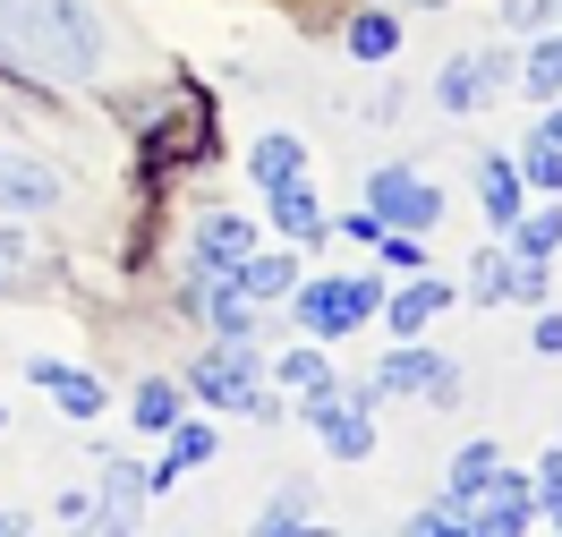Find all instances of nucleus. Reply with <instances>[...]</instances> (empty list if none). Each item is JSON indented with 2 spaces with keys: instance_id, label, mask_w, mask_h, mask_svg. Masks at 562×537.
<instances>
[{
  "instance_id": "f257e3e1",
  "label": "nucleus",
  "mask_w": 562,
  "mask_h": 537,
  "mask_svg": "<svg viewBox=\"0 0 562 537\" xmlns=\"http://www.w3.org/2000/svg\"><path fill=\"white\" fill-rule=\"evenodd\" d=\"M103 60V26L86 0H0V69L26 86H86Z\"/></svg>"
},
{
  "instance_id": "f03ea898",
  "label": "nucleus",
  "mask_w": 562,
  "mask_h": 537,
  "mask_svg": "<svg viewBox=\"0 0 562 537\" xmlns=\"http://www.w3.org/2000/svg\"><path fill=\"white\" fill-rule=\"evenodd\" d=\"M375 307H384V290L358 282V273H333V282H307V290H299V316H307V333H324V342H333V333H358Z\"/></svg>"
},
{
  "instance_id": "7ed1b4c3",
  "label": "nucleus",
  "mask_w": 562,
  "mask_h": 537,
  "mask_svg": "<svg viewBox=\"0 0 562 537\" xmlns=\"http://www.w3.org/2000/svg\"><path fill=\"white\" fill-rule=\"evenodd\" d=\"M367 214L384 222V231H435V222H443V197H435L418 171H401V163H392V171L367 179Z\"/></svg>"
},
{
  "instance_id": "20e7f679",
  "label": "nucleus",
  "mask_w": 562,
  "mask_h": 537,
  "mask_svg": "<svg viewBox=\"0 0 562 537\" xmlns=\"http://www.w3.org/2000/svg\"><path fill=\"white\" fill-rule=\"evenodd\" d=\"M307 427L324 435V452H333V461H367V452H375V427H367V393H333V384H316V393H307Z\"/></svg>"
},
{
  "instance_id": "39448f33",
  "label": "nucleus",
  "mask_w": 562,
  "mask_h": 537,
  "mask_svg": "<svg viewBox=\"0 0 562 537\" xmlns=\"http://www.w3.org/2000/svg\"><path fill=\"white\" fill-rule=\"evenodd\" d=\"M384 393L452 401V393H460V367H452V358H435V350H418V342H401V350L384 358V376H375V384H367V401H384Z\"/></svg>"
},
{
  "instance_id": "423d86ee",
  "label": "nucleus",
  "mask_w": 562,
  "mask_h": 537,
  "mask_svg": "<svg viewBox=\"0 0 562 537\" xmlns=\"http://www.w3.org/2000/svg\"><path fill=\"white\" fill-rule=\"evenodd\" d=\"M188 384H196V401H213V410H256V418L273 410V401L256 393V350H247V342H231L222 358H205Z\"/></svg>"
},
{
  "instance_id": "0eeeda50",
  "label": "nucleus",
  "mask_w": 562,
  "mask_h": 537,
  "mask_svg": "<svg viewBox=\"0 0 562 537\" xmlns=\"http://www.w3.org/2000/svg\"><path fill=\"white\" fill-rule=\"evenodd\" d=\"M537 521V486H528L520 469H494L486 486L469 495V529H486V537H512Z\"/></svg>"
},
{
  "instance_id": "6e6552de",
  "label": "nucleus",
  "mask_w": 562,
  "mask_h": 537,
  "mask_svg": "<svg viewBox=\"0 0 562 537\" xmlns=\"http://www.w3.org/2000/svg\"><path fill=\"white\" fill-rule=\"evenodd\" d=\"M469 290L486 299V307H503V299H546V256H503V248H486L477 265H469Z\"/></svg>"
},
{
  "instance_id": "1a4fd4ad",
  "label": "nucleus",
  "mask_w": 562,
  "mask_h": 537,
  "mask_svg": "<svg viewBox=\"0 0 562 537\" xmlns=\"http://www.w3.org/2000/svg\"><path fill=\"white\" fill-rule=\"evenodd\" d=\"M52 205H60V179L43 171L35 154L0 145V214H52Z\"/></svg>"
},
{
  "instance_id": "9d476101",
  "label": "nucleus",
  "mask_w": 562,
  "mask_h": 537,
  "mask_svg": "<svg viewBox=\"0 0 562 537\" xmlns=\"http://www.w3.org/2000/svg\"><path fill=\"white\" fill-rule=\"evenodd\" d=\"M247 256H256V222H239V214L196 222V273H239Z\"/></svg>"
},
{
  "instance_id": "9b49d317",
  "label": "nucleus",
  "mask_w": 562,
  "mask_h": 537,
  "mask_svg": "<svg viewBox=\"0 0 562 537\" xmlns=\"http://www.w3.org/2000/svg\"><path fill=\"white\" fill-rule=\"evenodd\" d=\"M494 77H503V60H494V52H460L452 69H443V86H435V103L443 111H477L494 94Z\"/></svg>"
},
{
  "instance_id": "f8f14e48",
  "label": "nucleus",
  "mask_w": 562,
  "mask_h": 537,
  "mask_svg": "<svg viewBox=\"0 0 562 537\" xmlns=\"http://www.w3.org/2000/svg\"><path fill=\"white\" fill-rule=\"evenodd\" d=\"M247 171H256V188H290V179H307V145L299 137H256Z\"/></svg>"
},
{
  "instance_id": "ddd939ff",
  "label": "nucleus",
  "mask_w": 562,
  "mask_h": 537,
  "mask_svg": "<svg viewBox=\"0 0 562 537\" xmlns=\"http://www.w3.org/2000/svg\"><path fill=\"white\" fill-rule=\"evenodd\" d=\"M35 384L60 401V410H77V418H94V410H103V384H94V376H69L60 358H35Z\"/></svg>"
},
{
  "instance_id": "4468645a",
  "label": "nucleus",
  "mask_w": 562,
  "mask_h": 537,
  "mask_svg": "<svg viewBox=\"0 0 562 537\" xmlns=\"http://www.w3.org/2000/svg\"><path fill=\"white\" fill-rule=\"evenodd\" d=\"M273 222H281V231H290V239H324V231H333L307 179H290V188H273Z\"/></svg>"
},
{
  "instance_id": "2eb2a0df",
  "label": "nucleus",
  "mask_w": 562,
  "mask_h": 537,
  "mask_svg": "<svg viewBox=\"0 0 562 537\" xmlns=\"http://www.w3.org/2000/svg\"><path fill=\"white\" fill-rule=\"evenodd\" d=\"M231 282H239L256 307H273V299H290V290H299V265H290V256H247Z\"/></svg>"
},
{
  "instance_id": "dca6fc26",
  "label": "nucleus",
  "mask_w": 562,
  "mask_h": 537,
  "mask_svg": "<svg viewBox=\"0 0 562 537\" xmlns=\"http://www.w3.org/2000/svg\"><path fill=\"white\" fill-rule=\"evenodd\" d=\"M443 299H452V290H443V282H426V273H418V282H409V290H392V299H384V316H392V333L409 342V333H418V324L435 316Z\"/></svg>"
},
{
  "instance_id": "f3484780",
  "label": "nucleus",
  "mask_w": 562,
  "mask_h": 537,
  "mask_svg": "<svg viewBox=\"0 0 562 537\" xmlns=\"http://www.w3.org/2000/svg\"><path fill=\"white\" fill-rule=\"evenodd\" d=\"M477 188H486V214L512 231V214H520V171H512L503 154H486V163H477Z\"/></svg>"
},
{
  "instance_id": "a211bd4d",
  "label": "nucleus",
  "mask_w": 562,
  "mask_h": 537,
  "mask_svg": "<svg viewBox=\"0 0 562 537\" xmlns=\"http://www.w3.org/2000/svg\"><path fill=\"white\" fill-rule=\"evenodd\" d=\"M494 469H503V452H494V444H460V452H452V503H460V512H469V495L486 486Z\"/></svg>"
},
{
  "instance_id": "6ab92c4d",
  "label": "nucleus",
  "mask_w": 562,
  "mask_h": 537,
  "mask_svg": "<svg viewBox=\"0 0 562 537\" xmlns=\"http://www.w3.org/2000/svg\"><path fill=\"white\" fill-rule=\"evenodd\" d=\"M512 248H520V256H554V248H562V205L512 214Z\"/></svg>"
},
{
  "instance_id": "aec40b11",
  "label": "nucleus",
  "mask_w": 562,
  "mask_h": 537,
  "mask_svg": "<svg viewBox=\"0 0 562 537\" xmlns=\"http://www.w3.org/2000/svg\"><path fill=\"white\" fill-rule=\"evenodd\" d=\"M350 52H358V60H392V52H401V18L367 9V18L350 26Z\"/></svg>"
},
{
  "instance_id": "412c9836",
  "label": "nucleus",
  "mask_w": 562,
  "mask_h": 537,
  "mask_svg": "<svg viewBox=\"0 0 562 537\" xmlns=\"http://www.w3.org/2000/svg\"><path fill=\"white\" fill-rule=\"evenodd\" d=\"M528 94H537V103H554V94H562V26L528 52Z\"/></svg>"
},
{
  "instance_id": "4be33fe9",
  "label": "nucleus",
  "mask_w": 562,
  "mask_h": 537,
  "mask_svg": "<svg viewBox=\"0 0 562 537\" xmlns=\"http://www.w3.org/2000/svg\"><path fill=\"white\" fill-rule=\"evenodd\" d=\"M520 179H528V188H546V197H562V145L537 137V145L520 154Z\"/></svg>"
},
{
  "instance_id": "5701e85b",
  "label": "nucleus",
  "mask_w": 562,
  "mask_h": 537,
  "mask_svg": "<svg viewBox=\"0 0 562 537\" xmlns=\"http://www.w3.org/2000/svg\"><path fill=\"white\" fill-rule=\"evenodd\" d=\"M196 461H213V427H179V444H171V461L154 469V486H162V478H179V469H196Z\"/></svg>"
},
{
  "instance_id": "b1692460",
  "label": "nucleus",
  "mask_w": 562,
  "mask_h": 537,
  "mask_svg": "<svg viewBox=\"0 0 562 537\" xmlns=\"http://www.w3.org/2000/svg\"><path fill=\"white\" fill-rule=\"evenodd\" d=\"M273 376L290 384V393H316V384H333V367H324L316 350H290V358H273Z\"/></svg>"
},
{
  "instance_id": "393cba45",
  "label": "nucleus",
  "mask_w": 562,
  "mask_h": 537,
  "mask_svg": "<svg viewBox=\"0 0 562 537\" xmlns=\"http://www.w3.org/2000/svg\"><path fill=\"white\" fill-rule=\"evenodd\" d=\"M171 418H179V393H171V384H145V393H137V427H145V435H162Z\"/></svg>"
},
{
  "instance_id": "a878e982",
  "label": "nucleus",
  "mask_w": 562,
  "mask_h": 537,
  "mask_svg": "<svg viewBox=\"0 0 562 537\" xmlns=\"http://www.w3.org/2000/svg\"><path fill=\"white\" fill-rule=\"evenodd\" d=\"M554 18H562V0H512V26H520V35H546Z\"/></svg>"
},
{
  "instance_id": "bb28decb",
  "label": "nucleus",
  "mask_w": 562,
  "mask_h": 537,
  "mask_svg": "<svg viewBox=\"0 0 562 537\" xmlns=\"http://www.w3.org/2000/svg\"><path fill=\"white\" fill-rule=\"evenodd\" d=\"M26 273V231H0V282H18Z\"/></svg>"
},
{
  "instance_id": "cd10ccee",
  "label": "nucleus",
  "mask_w": 562,
  "mask_h": 537,
  "mask_svg": "<svg viewBox=\"0 0 562 537\" xmlns=\"http://www.w3.org/2000/svg\"><path fill=\"white\" fill-rule=\"evenodd\" d=\"M307 521H316L307 503H265V529H307Z\"/></svg>"
},
{
  "instance_id": "c85d7f7f",
  "label": "nucleus",
  "mask_w": 562,
  "mask_h": 537,
  "mask_svg": "<svg viewBox=\"0 0 562 537\" xmlns=\"http://www.w3.org/2000/svg\"><path fill=\"white\" fill-rule=\"evenodd\" d=\"M537 350H546V358L562 350V316H537Z\"/></svg>"
},
{
  "instance_id": "c756f323",
  "label": "nucleus",
  "mask_w": 562,
  "mask_h": 537,
  "mask_svg": "<svg viewBox=\"0 0 562 537\" xmlns=\"http://www.w3.org/2000/svg\"><path fill=\"white\" fill-rule=\"evenodd\" d=\"M537 137H554V145H562V94L546 103V128H537Z\"/></svg>"
},
{
  "instance_id": "7c9ffc66",
  "label": "nucleus",
  "mask_w": 562,
  "mask_h": 537,
  "mask_svg": "<svg viewBox=\"0 0 562 537\" xmlns=\"http://www.w3.org/2000/svg\"><path fill=\"white\" fill-rule=\"evenodd\" d=\"M0 427H9V410H0Z\"/></svg>"
}]
</instances>
